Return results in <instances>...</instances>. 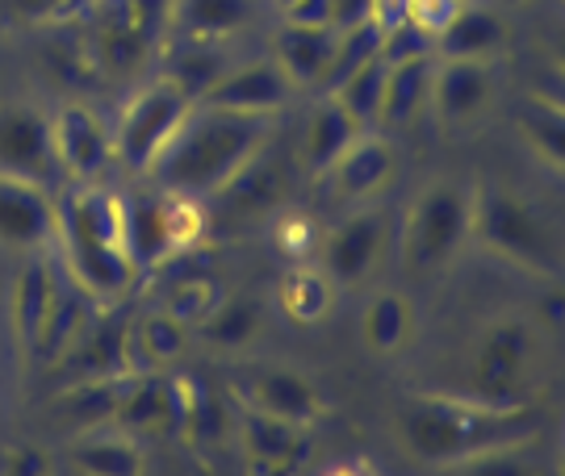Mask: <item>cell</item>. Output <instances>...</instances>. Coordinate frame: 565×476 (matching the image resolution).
Listing matches in <instances>:
<instances>
[{
    "label": "cell",
    "instance_id": "60d3db41",
    "mask_svg": "<svg viewBox=\"0 0 565 476\" xmlns=\"http://www.w3.org/2000/svg\"><path fill=\"white\" fill-rule=\"evenodd\" d=\"M406 4H411V0H373L369 21H377V25H382V34H390V30L406 25Z\"/></svg>",
    "mask_w": 565,
    "mask_h": 476
},
{
    "label": "cell",
    "instance_id": "484cf974",
    "mask_svg": "<svg viewBox=\"0 0 565 476\" xmlns=\"http://www.w3.org/2000/svg\"><path fill=\"white\" fill-rule=\"evenodd\" d=\"M256 13V0H172L168 39L181 42H223L239 34Z\"/></svg>",
    "mask_w": 565,
    "mask_h": 476
},
{
    "label": "cell",
    "instance_id": "2e32d148",
    "mask_svg": "<svg viewBox=\"0 0 565 476\" xmlns=\"http://www.w3.org/2000/svg\"><path fill=\"white\" fill-rule=\"evenodd\" d=\"M55 289H60L55 251L51 247L46 251H30L25 263L18 268V277H13V289H9V331H13V343H18V351L25 359L34 356V347H39Z\"/></svg>",
    "mask_w": 565,
    "mask_h": 476
},
{
    "label": "cell",
    "instance_id": "5bb4252c",
    "mask_svg": "<svg viewBox=\"0 0 565 476\" xmlns=\"http://www.w3.org/2000/svg\"><path fill=\"white\" fill-rule=\"evenodd\" d=\"M235 452L247 473H289L310 452V431L235 401Z\"/></svg>",
    "mask_w": 565,
    "mask_h": 476
},
{
    "label": "cell",
    "instance_id": "6da1fadb",
    "mask_svg": "<svg viewBox=\"0 0 565 476\" xmlns=\"http://www.w3.org/2000/svg\"><path fill=\"white\" fill-rule=\"evenodd\" d=\"M394 435L419 464L473 468L499 452H520L536 426L527 410H490L461 393H411L394 414Z\"/></svg>",
    "mask_w": 565,
    "mask_h": 476
},
{
    "label": "cell",
    "instance_id": "d6986e66",
    "mask_svg": "<svg viewBox=\"0 0 565 476\" xmlns=\"http://www.w3.org/2000/svg\"><path fill=\"white\" fill-rule=\"evenodd\" d=\"M323 180H331L335 201H373L394 180V147L377 130H361Z\"/></svg>",
    "mask_w": 565,
    "mask_h": 476
},
{
    "label": "cell",
    "instance_id": "603a6c76",
    "mask_svg": "<svg viewBox=\"0 0 565 476\" xmlns=\"http://www.w3.org/2000/svg\"><path fill=\"white\" fill-rule=\"evenodd\" d=\"M109 422L135 439L177 431V393H172V377H163V372L130 377V385L121 389L118 410H114Z\"/></svg>",
    "mask_w": 565,
    "mask_h": 476
},
{
    "label": "cell",
    "instance_id": "836d02e7",
    "mask_svg": "<svg viewBox=\"0 0 565 476\" xmlns=\"http://www.w3.org/2000/svg\"><path fill=\"white\" fill-rule=\"evenodd\" d=\"M385 76H390V60L373 55L369 63H361L352 76L335 88V100L356 118L361 130H377L382 121V97H385Z\"/></svg>",
    "mask_w": 565,
    "mask_h": 476
},
{
    "label": "cell",
    "instance_id": "52a82bcc",
    "mask_svg": "<svg viewBox=\"0 0 565 476\" xmlns=\"http://www.w3.org/2000/svg\"><path fill=\"white\" fill-rule=\"evenodd\" d=\"M390 238H394V218L385 209L369 205V209L348 214L340 226H331L319 238V256L315 259H319V268L335 289H356L382 268Z\"/></svg>",
    "mask_w": 565,
    "mask_h": 476
},
{
    "label": "cell",
    "instance_id": "3957f363",
    "mask_svg": "<svg viewBox=\"0 0 565 476\" xmlns=\"http://www.w3.org/2000/svg\"><path fill=\"white\" fill-rule=\"evenodd\" d=\"M541 359H545V343L532 317H490L473 338L461 397L490 410H527L541 380Z\"/></svg>",
    "mask_w": 565,
    "mask_h": 476
},
{
    "label": "cell",
    "instance_id": "7bdbcfd3",
    "mask_svg": "<svg viewBox=\"0 0 565 476\" xmlns=\"http://www.w3.org/2000/svg\"><path fill=\"white\" fill-rule=\"evenodd\" d=\"M84 4H93V0H63V9H60V13H55V18H51V21H63V18H67V13L76 18V13H81Z\"/></svg>",
    "mask_w": 565,
    "mask_h": 476
},
{
    "label": "cell",
    "instance_id": "f1b7e54d",
    "mask_svg": "<svg viewBox=\"0 0 565 476\" xmlns=\"http://www.w3.org/2000/svg\"><path fill=\"white\" fill-rule=\"evenodd\" d=\"M277 305L294 326H319L335 305V284L319 263H289L277 280Z\"/></svg>",
    "mask_w": 565,
    "mask_h": 476
},
{
    "label": "cell",
    "instance_id": "cb8c5ba5",
    "mask_svg": "<svg viewBox=\"0 0 565 476\" xmlns=\"http://www.w3.org/2000/svg\"><path fill=\"white\" fill-rule=\"evenodd\" d=\"M335 39H340L335 25H289L285 21L281 30L273 34V60H277V67L298 93L302 88L310 93L327 72V63H331Z\"/></svg>",
    "mask_w": 565,
    "mask_h": 476
},
{
    "label": "cell",
    "instance_id": "7a4b0ae2",
    "mask_svg": "<svg viewBox=\"0 0 565 476\" xmlns=\"http://www.w3.org/2000/svg\"><path fill=\"white\" fill-rule=\"evenodd\" d=\"M273 134H277V113H231L214 105H193L189 121L142 180L163 193L210 201L260 151H268Z\"/></svg>",
    "mask_w": 565,
    "mask_h": 476
},
{
    "label": "cell",
    "instance_id": "b9f144b4",
    "mask_svg": "<svg viewBox=\"0 0 565 476\" xmlns=\"http://www.w3.org/2000/svg\"><path fill=\"white\" fill-rule=\"evenodd\" d=\"M369 9H373V0H331V25L348 30L356 21H369Z\"/></svg>",
    "mask_w": 565,
    "mask_h": 476
},
{
    "label": "cell",
    "instance_id": "4316f807",
    "mask_svg": "<svg viewBox=\"0 0 565 476\" xmlns=\"http://www.w3.org/2000/svg\"><path fill=\"white\" fill-rule=\"evenodd\" d=\"M503 51H507V21L494 4H465L461 13H457V21L436 42V55H445V60L494 63Z\"/></svg>",
    "mask_w": 565,
    "mask_h": 476
},
{
    "label": "cell",
    "instance_id": "74e56055",
    "mask_svg": "<svg viewBox=\"0 0 565 476\" xmlns=\"http://www.w3.org/2000/svg\"><path fill=\"white\" fill-rule=\"evenodd\" d=\"M465 4H469V0H411V4H406V21L436 46L440 34L457 21V13H461Z\"/></svg>",
    "mask_w": 565,
    "mask_h": 476
},
{
    "label": "cell",
    "instance_id": "ffe728a7",
    "mask_svg": "<svg viewBox=\"0 0 565 476\" xmlns=\"http://www.w3.org/2000/svg\"><path fill=\"white\" fill-rule=\"evenodd\" d=\"M67 464L76 473L88 476H139L147 473V452L139 447V439L118 431L114 422L76 431V439L63 447Z\"/></svg>",
    "mask_w": 565,
    "mask_h": 476
},
{
    "label": "cell",
    "instance_id": "1f68e13d",
    "mask_svg": "<svg viewBox=\"0 0 565 476\" xmlns=\"http://www.w3.org/2000/svg\"><path fill=\"white\" fill-rule=\"evenodd\" d=\"M515 130L520 139L527 142V151L541 159L545 167L562 172V155H565V105L562 100H532L524 113L515 118Z\"/></svg>",
    "mask_w": 565,
    "mask_h": 476
},
{
    "label": "cell",
    "instance_id": "30bf717a",
    "mask_svg": "<svg viewBox=\"0 0 565 476\" xmlns=\"http://www.w3.org/2000/svg\"><path fill=\"white\" fill-rule=\"evenodd\" d=\"M177 393V431L184 447H193L198 456H218L235 452V401L214 393L198 377H172Z\"/></svg>",
    "mask_w": 565,
    "mask_h": 476
},
{
    "label": "cell",
    "instance_id": "9a60e30c",
    "mask_svg": "<svg viewBox=\"0 0 565 476\" xmlns=\"http://www.w3.org/2000/svg\"><path fill=\"white\" fill-rule=\"evenodd\" d=\"M294 84L285 79L277 60H252L235 63L226 76H218L205 88L198 105H214V109H231V113H281L285 105L294 100Z\"/></svg>",
    "mask_w": 565,
    "mask_h": 476
},
{
    "label": "cell",
    "instance_id": "8992f818",
    "mask_svg": "<svg viewBox=\"0 0 565 476\" xmlns=\"http://www.w3.org/2000/svg\"><path fill=\"white\" fill-rule=\"evenodd\" d=\"M198 100L184 93L172 76L139 84L130 100L121 105L118 121L109 126V159L126 167L130 176H147L151 163L163 155V147L177 139Z\"/></svg>",
    "mask_w": 565,
    "mask_h": 476
},
{
    "label": "cell",
    "instance_id": "4fadbf2b",
    "mask_svg": "<svg viewBox=\"0 0 565 476\" xmlns=\"http://www.w3.org/2000/svg\"><path fill=\"white\" fill-rule=\"evenodd\" d=\"M81 13L93 18V60H97L105 76H139L147 60L160 51L142 34V25L130 13V0H93V4H84Z\"/></svg>",
    "mask_w": 565,
    "mask_h": 476
},
{
    "label": "cell",
    "instance_id": "d590c367",
    "mask_svg": "<svg viewBox=\"0 0 565 476\" xmlns=\"http://www.w3.org/2000/svg\"><path fill=\"white\" fill-rule=\"evenodd\" d=\"M319 238H323V230L302 209H277L273 214V247L289 263H306V259L319 256Z\"/></svg>",
    "mask_w": 565,
    "mask_h": 476
},
{
    "label": "cell",
    "instance_id": "8d00e7d4",
    "mask_svg": "<svg viewBox=\"0 0 565 476\" xmlns=\"http://www.w3.org/2000/svg\"><path fill=\"white\" fill-rule=\"evenodd\" d=\"M139 326H142V338H147V351H151V359H156V368H160V372L189 351V331H184L181 322H172L163 310L139 314Z\"/></svg>",
    "mask_w": 565,
    "mask_h": 476
},
{
    "label": "cell",
    "instance_id": "d6a6232c",
    "mask_svg": "<svg viewBox=\"0 0 565 476\" xmlns=\"http://www.w3.org/2000/svg\"><path fill=\"white\" fill-rule=\"evenodd\" d=\"M226 298L223 280L205 277V272H193V277H181V280H168V289H163V314L172 317V322H181L184 331L193 335L198 326H202L205 317L218 310V301Z\"/></svg>",
    "mask_w": 565,
    "mask_h": 476
},
{
    "label": "cell",
    "instance_id": "4dcf8cb0",
    "mask_svg": "<svg viewBox=\"0 0 565 476\" xmlns=\"http://www.w3.org/2000/svg\"><path fill=\"white\" fill-rule=\"evenodd\" d=\"M382 25L377 21H356V25H348L340 30V39H335V51H331V63H327V72L319 76V84L310 88L315 97H335V88H340L343 79L352 76L361 63H369L373 55H382Z\"/></svg>",
    "mask_w": 565,
    "mask_h": 476
},
{
    "label": "cell",
    "instance_id": "7402d4cb",
    "mask_svg": "<svg viewBox=\"0 0 565 476\" xmlns=\"http://www.w3.org/2000/svg\"><path fill=\"white\" fill-rule=\"evenodd\" d=\"M361 126L356 118L343 109L335 97H315L310 105V118H306V134H302V151H298V163L310 180H323L335 159L356 142Z\"/></svg>",
    "mask_w": 565,
    "mask_h": 476
},
{
    "label": "cell",
    "instance_id": "e0dca14e",
    "mask_svg": "<svg viewBox=\"0 0 565 476\" xmlns=\"http://www.w3.org/2000/svg\"><path fill=\"white\" fill-rule=\"evenodd\" d=\"M0 172L34 184H55L60 167L51 155V126L39 109L30 105H9L0 109Z\"/></svg>",
    "mask_w": 565,
    "mask_h": 476
},
{
    "label": "cell",
    "instance_id": "7c38bea8",
    "mask_svg": "<svg viewBox=\"0 0 565 476\" xmlns=\"http://www.w3.org/2000/svg\"><path fill=\"white\" fill-rule=\"evenodd\" d=\"M55 242V197L46 184L0 172V251H46Z\"/></svg>",
    "mask_w": 565,
    "mask_h": 476
},
{
    "label": "cell",
    "instance_id": "ac0fdd59",
    "mask_svg": "<svg viewBox=\"0 0 565 476\" xmlns=\"http://www.w3.org/2000/svg\"><path fill=\"white\" fill-rule=\"evenodd\" d=\"M285 201V176L273 159L256 155L239 176L226 184L223 193L205 201L210 209V226L223 221V226H235V221H256V218H273Z\"/></svg>",
    "mask_w": 565,
    "mask_h": 476
},
{
    "label": "cell",
    "instance_id": "5b68a950",
    "mask_svg": "<svg viewBox=\"0 0 565 476\" xmlns=\"http://www.w3.org/2000/svg\"><path fill=\"white\" fill-rule=\"evenodd\" d=\"M473 242V184L452 176L427 180L411 197L398 235V259L411 277H440Z\"/></svg>",
    "mask_w": 565,
    "mask_h": 476
},
{
    "label": "cell",
    "instance_id": "ee69618b",
    "mask_svg": "<svg viewBox=\"0 0 565 476\" xmlns=\"http://www.w3.org/2000/svg\"><path fill=\"white\" fill-rule=\"evenodd\" d=\"M494 9H520V4H527V0H490Z\"/></svg>",
    "mask_w": 565,
    "mask_h": 476
},
{
    "label": "cell",
    "instance_id": "ba28073f",
    "mask_svg": "<svg viewBox=\"0 0 565 476\" xmlns=\"http://www.w3.org/2000/svg\"><path fill=\"white\" fill-rule=\"evenodd\" d=\"M46 126H51V155L67 184H93L105 172V163H114L109 159V126L93 105L63 100L55 118H46Z\"/></svg>",
    "mask_w": 565,
    "mask_h": 476
},
{
    "label": "cell",
    "instance_id": "e575fe53",
    "mask_svg": "<svg viewBox=\"0 0 565 476\" xmlns=\"http://www.w3.org/2000/svg\"><path fill=\"white\" fill-rule=\"evenodd\" d=\"M235 63L218 42H184V51L177 55V63L168 67V76L181 84L189 97L198 100L218 76H226Z\"/></svg>",
    "mask_w": 565,
    "mask_h": 476
},
{
    "label": "cell",
    "instance_id": "83f0119b",
    "mask_svg": "<svg viewBox=\"0 0 565 476\" xmlns=\"http://www.w3.org/2000/svg\"><path fill=\"white\" fill-rule=\"evenodd\" d=\"M415 338V301L398 289H382L364 301L361 310V343L369 356H398Z\"/></svg>",
    "mask_w": 565,
    "mask_h": 476
},
{
    "label": "cell",
    "instance_id": "f6af8a7d",
    "mask_svg": "<svg viewBox=\"0 0 565 476\" xmlns=\"http://www.w3.org/2000/svg\"><path fill=\"white\" fill-rule=\"evenodd\" d=\"M273 4H277V9H285V4H294V0H273Z\"/></svg>",
    "mask_w": 565,
    "mask_h": 476
},
{
    "label": "cell",
    "instance_id": "f35d334b",
    "mask_svg": "<svg viewBox=\"0 0 565 476\" xmlns=\"http://www.w3.org/2000/svg\"><path fill=\"white\" fill-rule=\"evenodd\" d=\"M51 468H55V464H51L46 452H39V447H9V452H4V473L46 476Z\"/></svg>",
    "mask_w": 565,
    "mask_h": 476
},
{
    "label": "cell",
    "instance_id": "f546056e",
    "mask_svg": "<svg viewBox=\"0 0 565 476\" xmlns=\"http://www.w3.org/2000/svg\"><path fill=\"white\" fill-rule=\"evenodd\" d=\"M260 331H264V310L260 301L252 298H223L218 310L198 326L202 343L218 347V351H243V347H252L260 338Z\"/></svg>",
    "mask_w": 565,
    "mask_h": 476
},
{
    "label": "cell",
    "instance_id": "ab89813d",
    "mask_svg": "<svg viewBox=\"0 0 565 476\" xmlns=\"http://www.w3.org/2000/svg\"><path fill=\"white\" fill-rule=\"evenodd\" d=\"M281 18L289 25H331V0H294L281 9Z\"/></svg>",
    "mask_w": 565,
    "mask_h": 476
},
{
    "label": "cell",
    "instance_id": "277c9868",
    "mask_svg": "<svg viewBox=\"0 0 565 476\" xmlns=\"http://www.w3.org/2000/svg\"><path fill=\"white\" fill-rule=\"evenodd\" d=\"M473 242L532 277H562L557 226L507 184H473Z\"/></svg>",
    "mask_w": 565,
    "mask_h": 476
},
{
    "label": "cell",
    "instance_id": "d4e9b609",
    "mask_svg": "<svg viewBox=\"0 0 565 476\" xmlns=\"http://www.w3.org/2000/svg\"><path fill=\"white\" fill-rule=\"evenodd\" d=\"M436 60H440L436 51H424V55L390 63L385 97H382V121L377 126H385V130H406V126L419 121V113L427 109V97H431Z\"/></svg>",
    "mask_w": 565,
    "mask_h": 476
},
{
    "label": "cell",
    "instance_id": "44dd1931",
    "mask_svg": "<svg viewBox=\"0 0 565 476\" xmlns=\"http://www.w3.org/2000/svg\"><path fill=\"white\" fill-rule=\"evenodd\" d=\"M97 322V301L84 298L81 289L60 272V289H55V301H51V314H46V326L39 335V347L34 356L46 368H60L72 359V351L81 347V338L88 335V326Z\"/></svg>",
    "mask_w": 565,
    "mask_h": 476
},
{
    "label": "cell",
    "instance_id": "9c48e42d",
    "mask_svg": "<svg viewBox=\"0 0 565 476\" xmlns=\"http://www.w3.org/2000/svg\"><path fill=\"white\" fill-rule=\"evenodd\" d=\"M226 397L239 401V405L260 410V414L294 422L302 431H310L327 414L323 393L306 377H298L294 368H243V372L231 377V393Z\"/></svg>",
    "mask_w": 565,
    "mask_h": 476
},
{
    "label": "cell",
    "instance_id": "8fae6325",
    "mask_svg": "<svg viewBox=\"0 0 565 476\" xmlns=\"http://www.w3.org/2000/svg\"><path fill=\"white\" fill-rule=\"evenodd\" d=\"M494 100V63L486 60H436V76H431V97L427 109L436 126L445 130H465L482 118Z\"/></svg>",
    "mask_w": 565,
    "mask_h": 476
}]
</instances>
